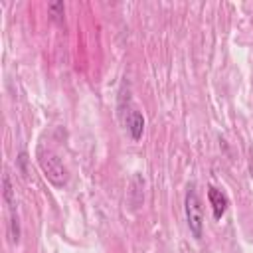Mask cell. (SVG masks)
Masks as SVG:
<instances>
[{
	"label": "cell",
	"mask_w": 253,
	"mask_h": 253,
	"mask_svg": "<svg viewBox=\"0 0 253 253\" xmlns=\"http://www.w3.org/2000/svg\"><path fill=\"white\" fill-rule=\"evenodd\" d=\"M36 158H38V164H40L43 176H45L55 188H63V186L67 184V170H65L63 162H61V158H59L51 148L38 146Z\"/></svg>",
	"instance_id": "1"
},
{
	"label": "cell",
	"mask_w": 253,
	"mask_h": 253,
	"mask_svg": "<svg viewBox=\"0 0 253 253\" xmlns=\"http://www.w3.org/2000/svg\"><path fill=\"white\" fill-rule=\"evenodd\" d=\"M184 210H186V221L190 227V233L200 239L204 233V210H202V202L198 198V192L194 186L188 188L186 198H184Z\"/></svg>",
	"instance_id": "2"
},
{
	"label": "cell",
	"mask_w": 253,
	"mask_h": 253,
	"mask_svg": "<svg viewBox=\"0 0 253 253\" xmlns=\"http://www.w3.org/2000/svg\"><path fill=\"white\" fill-rule=\"evenodd\" d=\"M208 198H210V204H211V213H213V219H221L225 210H227V198L221 194V190L210 186L208 188Z\"/></svg>",
	"instance_id": "3"
},
{
	"label": "cell",
	"mask_w": 253,
	"mask_h": 253,
	"mask_svg": "<svg viewBox=\"0 0 253 253\" xmlns=\"http://www.w3.org/2000/svg\"><path fill=\"white\" fill-rule=\"evenodd\" d=\"M126 128H128V134L134 142H138L142 138V132H144V117L140 111H130L126 115Z\"/></svg>",
	"instance_id": "4"
},
{
	"label": "cell",
	"mask_w": 253,
	"mask_h": 253,
	"mask_svg": "<svg viewBox=\"0 0 253 253\" xmlns=\"http://www.w3.org/2000/svg\"><path fill=\"white\" fill-rule=\"evenodd\" d=\"M2 186H4V202L8 204V208H10V211H16V200H14V188H12V182H10V176L8 174H4V178H2Z\"/></svg>",
	"instance_id": "5"
},
{
	"label": "cell",
	"mask_w": 253,
	"mask_h": 253,
	"mask_svg": "<svg viewBox=\"0 0 253 253\" xmlns=\"http://www.w3.org/2000/svg\"><path fill=\"white\" fill-rule=\"evenodd\" d=\"M10 237H12V243L20 241V223H18L16 211H10Z\"/></svg>",
	"instance_id": "6"
},
{
	"label": "cell",
	"mask_w": 253,
	"mask_h": 253,
	"mask_svg": "<svg viewBox=\"0 0 253 253\" xmlns=\"http://www.w3.org/2000/svg\"><path fill=\"white\" fill-rule=\"evenodd\" d=\"M47 10H49V14H51L55 20H61V16H63V12H65V6H63V2H49V4H47Z\"/></svg>",
	"instance_id": "7"
},
{
	"label": "cell",
	"mask_w": 253,
	"mask_h": 253,
	"mask_svg": "<svg viewBox=\"0 0 253 253\" xmlns=\"http://www.w3.org/2000/svg\"><path fill=\"white\" fill-rule=\"evenodd\" d=\"M26 162H28V154L22 150V152L18 154V166H20V172H22L24 176L28 174V170H26Z\"/></svg>",
	"instance_id": "8"
}]
</instances>
